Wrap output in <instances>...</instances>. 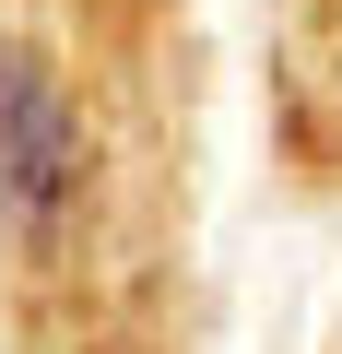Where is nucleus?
Instances as JSON below:
<instances>
[{
	"instance_id": "nucleus-1",
	"label": "nucleus",
	"mask_w": 342,
	"mask_h": 354,
	"mask_svg": "<svg viewBox=\"0 0 342 354\" xmlns=\"http://www.w3.org/2000/svg\"><path fill=\"white\" fill-rule=\"evenodd\" d=\"M71 177H83L71 95H59L36 59H0V201H12V213H59Z\"/></svg>"
}]
</instances>
